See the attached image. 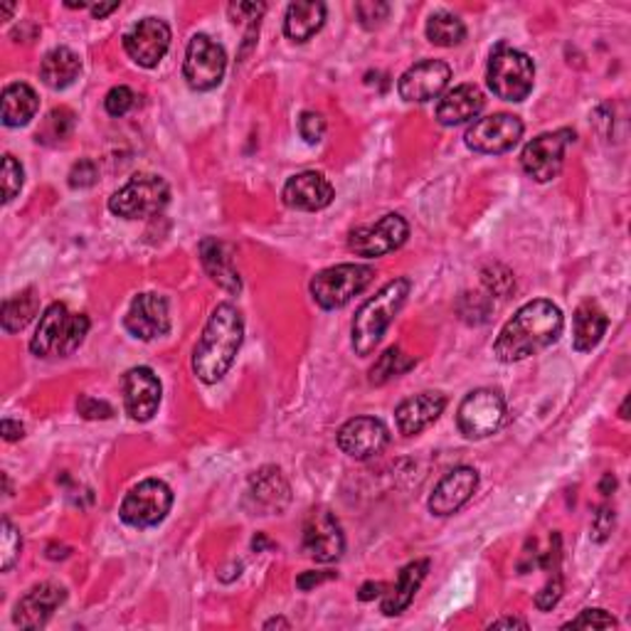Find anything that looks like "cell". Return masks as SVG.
Listing matches in <instances>:
<instances>
[{
  "label": "cell",
  "instance_id": "7402d4cb",
  "mask_svg": "<svg viewBox=\"0 0 631 631\" xmlns=\"http://www.w3.org/2000/svg\"><path fill=\"white\" fill-rule=\"evenodd\" d=\"M247 499H250L254 514L260 516L281 514L291 499L289 481L283 479V474L277 466H262L260 471L252 474Z\"/></svg>",
  "mask_w": 631,
  "mask_h": 631
},
{
  "label": "cell",
  "instance_id": "60d3db41",
  "mask_svg": "<svg viewBox=\"0 0 631 631\" xmlns=\"http://www.w3.org/2000/svg\"><path fill=\"white\" fill-rule=\"evenodd\" d=\"M136 106V94L129 87H114L104 99L109 116H126Z\"/></svg>",
  "mask_w": 631,
  "mask_h": 631
},
{
  "label": "cell",
  "instance_id": "d6a6232c",
  "mask_svg": "<svg viewBox=\"0 0 631 631\" xmlns=\"http://www.w3.org/2000/svg\"><path fill=\"white\" fill-rule=\"evenodd\" d=\"M466 38V25L454 13L439 11L427 21V40L439 48H456Z\"/></svg>",
  "mask_w": 631,
  "mask_h": 631
},
{
  "label": "cell",
  "instance_id": "7dc6e473",
  "mask_svg": "<svg viewBox=\"0 0 631 631\" xmlns=\"http://www.w3.org/2000/svg\"><path fill=\"white\" fill-rule=\"evenodd\" d=\"M336 578V572H304L301 578L296 580V584L301 590H311L314 584H321L326 580H333Z\"/></svg>",
  "mask_w": 631,
  "mask_h": 631
},
{
  "label": "cell",
  "instance_id": "52a82bcc",
  "mask_svg": "<svg viewBox=\"0 0 631 631\" xmlns=\"http://www.w3.org/2000/svg\"><path fill=\"white\" fill-rule=\"evenodd\" d=\"M375 269L368 264H338V267L318 272L311 279V296L321 308L333 311L343 308L345 304L370 287Z\"/></svg>",
  "mask_w": 631,
  "mask_h": 631
},
{
  "label": "cell",
  "instance_id": "d4e9b609",
  "mask_svg": "<svg viewBox=\"0 0 631 631\" xmlns=\"http://www.w3.org/2000/svg\"><path fill=\"white\" fill-rule=\"evenodd\" d=\"M483 91L477 85H459L446 91L437 104V122L442 126H459L481 114Z\"/></svg>",
  "mask_w": 631,
  "mask_h": 631
},
{
  "label": "cell",
  "instance_id": "30bf717a",
  "mask_svg": "<svg viewBox=\"0 0 631 631\" xmlns=\"http://www.w3.org/2000/svg\"><path fill=\"white\" fill-rule=\"evenodd\" d=\"M575 141V131L557 129L535 136L533 141L526 143L523 153H520V166H523L526 176L535 182H551L560 176L567 146Z\"/></svg>",
  "mask_w": 631,
  "mask_h": 631
},
{
  "label": "cell",
  "instance_id": "277c9868",
  "mask_svg": "<svg viewBox=\"0 0 631 631\" xmlns=\"http://www.w3.org/2000/svg\"><path fill=\"white\" fill-rule=\"evenodd\" d=\"M89 333V318L85 314H70L65 304H52L40 316L38 331L30 341V351L38 358H70Z\"/></svg>",
  "mask_w": 631,
  "mask_h": 631
},
{
  "label": "cell",
  "instance_id": "9a60e30c",
  "mask_svg": "<svg viewBox=\"0 0 631 631\" xmlns=\"http://www.w3.org/2000/svg\"><path fill=\"white\" fill-rule=\"evenodd\" d=\"M345 551L341 523L326 508H314L304 523V553L316 563H336Z\"/></svg>",
  "mask_w": 631,
  "mask_h": 631
},
{
  "label": "cell",
  "instance_id": "ab89813d",
  "mask_svg": "<svg viewBox=\"0 0 631 631\" xmlns=\"http://www.w3.org/2000/svg\"><path fill=\"white\" fill-rule=\"evenodd\" d=\"M617 619L605 609H584L578 619L567 621L563 629H615Z\"/></svg>",
  "mask_w": 631,
  "mask_h": 631
},
{
  "label": "cell",
  "instance_id": "1f68e13d",
  "mask_svg": "<svg viewBox=\"0 0 631 631\" xmlns=\"http://www.w3.org/2000/svg\"><path fill=\"white\" fill-rule=\"evenodd\" d=\"M38 311H40V296L35 294V289H25L21 291V294L5 299L3 316H0V321H3V331L5 333L23 331V328L30 324L35 316H38Z\"/></svg>",
  "mask_w": 631,
  "mask_h": 631
},
{
  "label": "cell",
  "instance_id": "4fadbf2b",
  "mask_svg": "<svg viewBox=\"0 0 631 631\" xmlns=\"http://www.w3.org/2000/svg\"><path fill=\"white\" fill-rule=\"evenodd\" d=\"M523 122L516 114H491L474 122L464 134V143L474 153L499 155L508 153L523 139Z\"/></svg>",
  "mask_w": 631,
  "mask_h": 631
},
{
  "label": "cell",
  "instance_id": "ac0fdd59",
  "mask_svg": "<svg viewBox=\"0 0 631 631\" xmlns=\"http://www.w3.org/2000/svg\"><path fill=\"white\" fill-rule=\"evenodd\" d=\"M126 331L139 341H155V338L166 336L171 331V314L166 299L153 294V291H146L139 294L134 301L129 311H126L124 318Z\"/></svg>",
  "mask_w": 631,
  "mask_h": 631
},
{
  "label": "cell",
  "instance_id": "f6af8a7d",
  "mask_svg": "<svg viewBox=\"0 0 631 631\" xmlns=\"http://www.w3.org/2000/svg\"><path fill=\"white\" fill-rule=\"evenodd\" d=\"M77 409H79V415L81 417H87V419H109L114 415V409L106 405V402H99V400H91L87 395H81L77 400Z\"/></svg>",
  "mask_w": 631,
  "mask_h": 631
},
{
  "label": "cell",
  "instance_id": "83f0119b",
  "mask_svg": "<svg viewBox=\"0 0 631 631\" xmlns=\"http://www.w3.org/2000/svg\"><path fill=\"white\" fill-rule=\"evenodd\" d=\"M609 318L597 301H582L575 311V328H572V345L578 353H590L600 345L607 333Z\"/></svg>",
  "mask_w": 631,
  "mask_h": 631
},
{
  "label": "cell",
  "instance_id": "db71d44e",
  "mask_svg": "<svg viewBox=\"0 0 631 631\" xmlns=\"http://www.w3.org/2000/svg\"><path fill=\"white\" fill-rule=\"evenodd\" d=\"M13 11H15V3H8V5H0V17H11L13 15Z\"/></svg>",
  "mask_w": 631,
  "mask_h": 631
},
{
  "label": "cell",
  "instance_id": "6da1fadb",
  "mask_svg": "<svg viewBox=\"0 0 631 631\" xmlns=\"http://www.w3.org/2000/svg\"><path fill=\"white\" fill-rule=\"evenodd\" d=\"M565 328L563 311L553 301L535 299L516 311V316L501 328L493 343V355L501 363H518L538 355L560 338Z\"/></svg>",
  "mask_w": 631,
  "mask_h": 631
},
{
  "label": "cell",
  "instance_id": "7c38bea8",
  "mask_svg": "<svg viewBox=\"0 0 631 631\" xmlns=\"http://www.w3.org/2000/svg\"><path fill=\"white\" fill-rule=\"evenodd\" d=\"M407 235H409L407 219L397 213H390L386 217H380L375 225L355 227L349 237V250L365 260L386 257V254L400 250V247L407 242Z\"/></svg>",
  "mask_w": 631,
  "mask_h": 631
},
{
  "label": "cell",
  "instance_id": "3957f363",
  "mask_svg": "<svg viewBox=\"0 0 631 631\" xmlns=\"http://www.w3.org/2000/svg\"><path fill=\"white\" fill-rule=\"evenodd\" d=\"M413 283L409 279H392L382 287L378 294L365 301L353 318V351L358 355H370L375 345L382 341V336L392 324V318L405 306Z\"/></svg>",
  "mask_w": 631,
  "mask_h": 631
},
{
  "label": "cell",
  "instance_id": "7a4b0ae2",
  "mask_svg": "<svg viewBox=\"0 0 631 631\" xmlns=\"http://www.w3.org/2000/svg\"><path fill=\"white\" fill-rule=\"evenodd\" d=\"M244 336L242 314L232 304H219L210 314L193 351V373L205 386H215L232 368Z\"/></svg>",
  "mask_w": 631,
  "mask_h": 631
},
{
  "label": "cell",
  "instance_id": "44dd1931",
  "mask_svg": "<svg viewBox=\"0 0 631 631\" xmlns=\"http://www.w3.org/2000/svg\"><path fill=\"white\" fill-rule=\"evenodd\" d=\"M333 186L324 173L304 171L299 176H291L281 190L283 205L291 210H304V213H318L333 203Z\"/></svg>",
  "mask_w": 631,
  "mask_h": 631
},
{
  "label": "cell",
  "instance_id": "f5cc1de1",
  "mask_svg": "<svg viewBox=\"0 0 631 631\" xmlns=\"http://www.w3.org/2000/svg\"><path fill=\"white\" fill-rule=\"evenodd\" d=\"M274 627H281V629H291V624L287 619H269L267 624H264V629H274Z\"/></svg>",
  "mask_w": 631,
  "mask_h": 631
},
{
  "label": "cell",
  "instance_id": "603a6c76",
  "mask_svg": "<svg viewBox=\"0 0 631 631\" xmlns=\"http://www.w3.org/2000/svg\"><path fill=\"white\" fill-rule=\"evenodd\" d=\"M67 600V590L60 584L42 582L38 588H33L25 597L17 602L13 621L23 629H40L48 624V619L54 615L62 602Z\"/></svg>",
  "mask_w": 631,
  "mask_h": 631
},
{
  "label": "cell",
  "instance_id": "8d00e7d4",
  "mask_svg": "<svg viewBox=\"0 0 631 631\" xmlns=\"http://www.w3.org/2000/svg\"><path fill=\"white\" fill-rule=\"evenodd\" d=\"M481 281H483V287H487V291L491 294V299L493 296L508 299L516 291L514 274H510L506 267H501V264H491V267L483 269Z\"/></svg>",
  "mask_w": 631,
  "mask_h": 631
},
{
  "label": "cell",
  "instance_id": "74e56055",
  "mask_svg": "<svg viewBox=\"0 0 631 631\" xmlns=\"http://www.w3.org/2000/svg\"><path fill=\"white\" fill-rule=\"evenodd\" d=\"M0 178H3V203H11V200L21 193L25 173L23 166L15 161V155L5 153L3 155V171H0Z\"/></svg>",
  "mask_w": 631,
  "mask_h": 631
},
{
  "label": "cell",
  "instance_id": "f546056e",
  "mask_svg": "<svg viewBox=\"0 0 631 631\" xmlns=\"http://www.w3.org/2000/svg\"><path fill=\"white\" fill-rule=\"evenodd\" d=\"M81 72V60L77 52H72L70 48H54L45 54L42 65H40V79L50 89H67L77 81Z\"/></svg>",
  "mask_w": 631,
  "mask_h": 631
},
{
  "label": "cell",
  "instance_id": "5bb4252c",
  "mask_svg": "<svg viewBox=\"0 0 631 631\" xmlns=\"http://www.w3.org/2000/svg\"><path fill=\"white\" fill-rule=\"evenodd\" d=\"M171 48V27L159 17H143L124 35V50L139 67L151 70L166 58Z\"/></svg>",
  "mask_w": 631,
  "mask_h": 631
},
{
  "label": "cell",
  "instance_id": "ba28073f",
  "mask_svg": "<svg viewBox=\"0 0 631 631\" xmlns=\"http://www.w3.org/2000/svg\"><path fill=\"white\" fill-rule=\"evenodd\" d=\"M173 506V491L166 481L146 479L139 487H134L122 501L118 516L131 528H153L166 520Z\"/></svg>",
  "mask_w": 631,
  "mask_h": 631
},
{
  "label": "cell",
  "instance_id": "836d02e7",
  "mask_svg": "<svg viewBox=\"0 0 631 631\" xmlns=\"http://www.w3.org/2000/svg\"><path fill=\"white\" fill-rule=\"evenodd\" d=\"M409 368H415V358H409V355L402 353L400 349H388L386 353L380 355L378 363L373 365V370H370V382L373 386H386L388 380L392 378H397V375L402 373H407Z\"/></svg>",
  "mask_w": 631,
  "mask_h": 631
},
{
  "label": "cell",
  "instance_id": "4316f807",
  "mask_svg": "<svg viewBox=\"0 0 631 631\" xmlns=\"http://www.w3.org/2000/svg\"><path fill=\"white\" fill-rule=\"evenodd\" d=\"M429 570V560H415L405 565L397 575V582L388 588V592L382 594V615L388 617H397L405 611L409 605H413L415 594L419 590V584L425 582Z\"/></svg>",
  "mask_w": 631,
  "mask_h": 631
},
{
  "label": "cell",
  "instance_id": "5b68a950",
  "mask_svg": "<svg viewBox=\"0 0 631 631\" xmlns=\"http://www.w3.org/2000/svg\"><path fill=\"white\" fill-rule=\"evenodd\" d=\"M487 81L503 102H526L535 85V62L510 45H499L489 58Z\"/></svg>",
  "mask_w": 631,
  "mask_h": 631
},
{
  "label": "cell",
  "instance_id": "ffe728a7",
  "mask_svg": "<svg viewBox=\"0 0 631 631\" xmlns=\"http://www.w3.org/2000/svg\"><path fill=\"white\" fill-rule=\"evenodd\" d=\"M479 487V471L471 466H456L444 479L437 483L432 496H429V510L434 516H454L456 510L469 503L474 491Z\"/></svg>",
  "mask_w": 631,
  "mask_h": 631
},
{
  "label": "cell",
  "instance_id": "ee69618b",
  "mask_svg": "<svg viewBox=\"0 0 631 631\" xmlns=\"http://www.w3.org/2000/svg\"><path fill=\"white\" fill-rule=\"evenodd\" d=\"M611 528H615V510H611L609 506H602L592 518V538L597 543H605L611 533Z\"/></svg>",
  "mask_w": 631,
  "mask_h": 631
},
{
  "label": "cell",
  "instance_id": "4dcf8cb0",
  "mask_svg": "<svg viewBox=\"0 0 631 631\" xmlns=\"http://www.w3.org/2000/svg\"><path fill=\"white\" fill-rule=\"evenodd\" d=\"M40 99L35 89L25 81H13L3 89V124L17 129V126H27L38 114Z\"/></svg>",
  "mask_w": 631,
  "mask_h": 631
},
{
  "label": "cell",
  "instance_id": "e0dca14e",
  "mask_svg": "<svg viewBox=\"0 0 631 631\" xmlns=\"http://www.w3.org/2000/svg\"><path fill=\"white\" fill-rule=\"evenodd\" d=\"M338 446L343 454H349L351 459H373V456L382 454L390 434L388 427L375 417H355L349 419L341 429H338Z\"/></svg>",
  "mask_w": 631,
  "mask_h": 631
},
{
  "label": "cell",
  "instance_id": "b9f144b4",
  "mask_svg": "<svg viewBox=\"0 0 631 631\" xmlns=\"http://www.w3.org/2000/svg\"><path fill=\"white\" fill-rule=\"evenodd\" d=\"M97 178H99L97 163L91 159H81L70 171V188H75V190L91 188L97 182Z\"/></svg>",
  "mask_w": 631,
  "mask_h": 631
},
{
  "label": "cell",
  "instance_id": "681fc988",
  "mask_svg": "<svg viewBox=\"0 0 631 631\" xmlns=\"http://www.w3.org/2000/svg\"><path fill=\"white\" fill-rule=\"evenodd\" d=\"M23 425L21 422H13V419H3V437L8 439V442H15V439H21L23 437Z\"/></svg>",
  "mask_w": 631,
  "mask_h": 631
},
{
  "label": "cell",
  "instance_id": "f907efd6",
  "mask_svg": "<svg viewBox=\"0 0 631 631\" xmlns=\"http://www.w3.org/2000/svg\"><path fill=\"white\" fill-rule=\"evenodd\" d=\"M503 627H518V629H528V621L526 619H518V617H501L496 621H491V629H503Z\"/></svg>",
  "mask_w": 631,
  "mask_h": 631
},
{
  "label": "cell",
  "instance_id": "8fae6325",
  "mask_svg": "<svg viewBox=\"0 0 631 631\" xmlns=\"http://www.w3.org/2000/svg\"><path fill=\"white\" fill-rule=\"evenodd\" d=\"M227 70V54L223 45H217L207 35H193L188 42L186 62H182V77H186L188 87L195 91L215 89L225 77Z\"/></svg>",
  "mask_w": 631,
  "mask_h": 631
},
{
  "label": "cell",
  "instance_id": "f1b7e54d",
  "mask_svg": "<svg viewBox=\"0 0 631 631\" xmlns=\"http://www.w3.org/2000/svg\"><path fill=\"white\" fill-rule=\"evenodd\" d=\"M326 23V5L316 3H291L287 8V17H283V33L289 40L306 42L321 30Z\"/></svg>",
  "mask_w": 631,
  "mask_h": 631
},
{
  "label": "cell",
  "instance_id": "e575fe53",
  "mask_svg": "<svg viewBox=\"0 0 631 631\" xmlns=\"http://www.w3.org/2000/svg\"><path fill=\"white\" fill-rule=\"evenodd\" d=\"M72 129H75V112L67 106H58L45 116L42 129L38 131V141L42 143H60L70 139Z\"/></svg>",
  "mask_w": 631,
  "mask_h": 631
},
{
  "label": "cell",
  "instance_id": "bcb514c9",
  "mask_svg": "<svg viewBox=\"0 0 631 631\" xmlns=\"http://www.w3.org/2000/svg\"><path fill=\"white\" fill-rule=\"evenodd\" d=\"M560 597H563V580L555 578V580L547 582L541 592H538L535 605L541 611H547V609H553L557 602H560Z\"/></svg>",
  "mask_w": 631,
  "mask_h": 631
},
{
  "label": "cell",
  "instance_id": "c3c4849f",
  "mask_svg": "<svg viewBox=\"0 0 631 631\" xmlns=\"http://www.w3.org/2000/svg\"><path fill=\"white\" fill-rule=\"evenodd\" d=\"M386 592H388V584L386 582H368V584H363V588H361L358 597L363 602H370L375 597H382V594H386Z\"/></svg>",
  "mask_w": 631,
  "mask_h": 631
},
{
  "label": "cell",
  "instance_id": "f35d334b",
  "mask_svg": "<svg viewBox=\"0 0 631 631\" xmlns=\"http://www.w3.org/2000/svg\"><path fill=\"white\" fill-rule=\"evenodd\" d=\"M355 15H358V21H361L363 27H368V30H375V27H380L382 23L388 21L390 5L380 3V0H368V3L355 5Z\"/></svg>",
  "mask_w": 631,
  "mask_h": 631
},
{
  "label": "cell",
  "instance_id": "d6986e66",
  "mask_svg": "<svg viewBox=\"0 0 631 631\" xmlns=\"http://www.w3.org/2000/svg\"><path fill=\"white\" fill-rule=\"evenodd\" d=\"M126 415L136 422H149L161 405V380L151 368H131L122 380Z\"/></svg>",
  "mask_w": 631,
  "mask_h": 631
},
{
  "label": "cell",
  "instance_id": "8992f818",
  "mask_svg": "<svg viewBox=\"0 0 631 631\" xmlns=\"http://www.w3.org/2000/svg\"><path fill=\"white\" fill-rule=\"evenodd\" d=\"M171 200L168 182L153 173H136L124 188L109 198V210L124 219H149L159 215Z\"/></svg>",
  "mask_w": 631,
  "mask_h": 631
},
{
  "label": "cell",
  "instance_id": "7bdbcfd3",
  "mask_svg": "<svg viewBox=\"0 0 631 631\" xmlns=\"http://www.w3.org/2000/svg\"><path fill=\"white\" fill-rule=\"evenodd\" d=\"M299 134L306 143H318L326 134V118L316 112H304L299 118Z\"/></svg>",
  "mask_w": 631,
  "mask_h": 631
},
{
  "label": "cell",
  "instance_id": "816d5d0a",
  "mask_svg": "<svg viewBox=\"0 0 631 631\" xmlns=\"http://www.w3.org/2000/svg\"><path fill=\"white\" fill-rule=\"evenodd\" d=\"M116 8H118V3H99V5H91V15L102 21V17H106L109 13H114Z\"/></svg>",
  "mask_w": 631,
  "mask_h": 631
},
{
  "label": "cell",
  "instance_id": "d590c367",
  "mask_svg": "<svg viewBox=\"0 0 631 631\" xmlns=\"http://www.w3.org/2000/svg\"><path fill=\"white\" fill-rule=\"evenodd\" d=\"M21 551H23L21 530H17L11 520L3 518V523H0V570L3 572L13 570V565L21 560Z\"/></svg>",
  "mask_w": 631,
  "mask_h": 631
},
{
  "label": "cell",
  "instance_id": "cb8c5ba5",
  "mask_svg": "<svg viewBox=\"0 0 631 631\" xmlns=\"http://www.w3.org/2000/svg\"><path fill=\"white\" fill-rule=\"evenodd\" d=\"M446 407V397L442 392H422V395L407 397L405 402H400L395 409V422L400 434L415 437L419 432H425L429 425H434L439 417H442Z\"/></svg>",
  "mask_w": 631,
  "mask_h": 631
},
{
  "label": "cell",
  "instance_id": "484cf974",
  "mask_svg": "<svg viewBox=\"0 0 631 631\" xmlns=\"http://www.w3.org/2000/svg\"><path fill=\"white\" fill-rule=\"evenodd\" d=\"M200 262H203L207 277L213 279L217 287L230 291V294H240L242 279L240 272L235 269L230 247L215 240V237H205V240L200 242Z\"/></svg>",
  "mask_w": 631,
  "mask_h": 631
},
{
  "label": "cell",
  "instance_id": "2e32d148",
  "mask_svg": "<svg viewBox=\"0 0 631 631\" xmlns=\"http://www.w3.org/2000/svg\"><path fill=\"white\" fill-rule=\"evenodd\" d=\"M452 79V67L442 60H422L409 67L397 81V91L405 102H432L446 89Z\"/></svg>",
  "mask_w": 631,
  "mask_h": 631
},
{
  "label": "cell",
  "instance_id": "9c48e42d",
  "mask_svg": "<svg viewBox=\"0 0 631 631\" xmlns=\"http://www.w3.org/2000/svg\"><path fill=\"white\" fill-rule=\"evenodd\" d=\"M506 419V400L499 390L481 388L469 392L456 409V427L466 439H487L499 432Z\"/></svg>",
  "mask_w": 631,
  "mask_h": 631
}]
</instances>
